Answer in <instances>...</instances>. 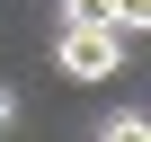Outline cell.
Here are the masks:
<instances>
[{
	"label": "cell",
	"mask_w": 151,
	"mask_h": 142,
	"mask_svg": "<svg viewBox=\"0 0 151 142\" xmlns=\"http://www.w3.org/2000/svg\"><path fill=\"white\" fill-rule=\"evenodd\" d=\"M116 62H124L116 27H62V71L71 80H116Z\"/></svg>",
	"instance_id": "6da1fadb"
},
{
	"label": "cell",
	"mask_w": 151,
	"mask_h": 142,
	"mask_svg": "<svg viewBox=\"0 0 151 142\" xmlns=\"http://www.w3.org/2000/svg\"><path fill=\"white\" fill-rule=\"evenodd\" d=\"M98 142H151V115H142V107H124V115H107V124H98Z\"/></svg>",
	"instance_id": "7a4b0ae2"
},
{
	"label": "cell",
	"mask_w": 151,
	"mask_h": 142,
	"mask_svg": "<svg viewBox=\"0 0 151 142\" xmlns=\"http://www.w3.org/2000/svg\"><path fill=\"white\" fill-rule=\"evenodd\" d=\"M62 27H107V0H62Z\"/></svg>",
	"instance_id": "3957f363"
}]
</instances>
